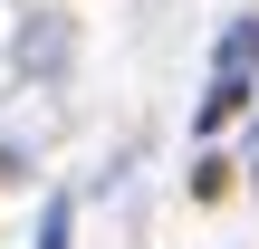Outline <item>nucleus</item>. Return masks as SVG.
Masks as SVG:
<instances>
[{
  "label": "nucleus",
  "mask_w": 259,
  "mask_h": 249,
  "mask_svg": "<svg viewBox=\"0 0 259 249\" xmlns=\"http://www.w3.org/2000/svg\"><path fill=\"white\" fill-rule=\"evenodd\" d=\"M240 106H250V77H211V96H202V115H192V125H202V134H221Z\"/></svg>",
  "instance_id": "1"
},
{
  "label": "nucleus",
  "mask_w": 259,
  "mask_h": 249,
  "mask_svg": "<svg viewBox=\"0 0 259 249\" xmlns=\"http://www.w3.org/2000/svg\"><path fill=\"white\" fill-rule=\"evenodd\" d=\"M67 221H77V211H67V202H48V211H38V249H67Z\"/></svg>",
  "instance_id": "2"
}]
</instances>
